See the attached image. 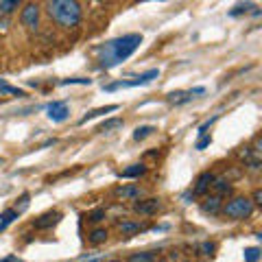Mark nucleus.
<instances>
[{
	"instance_id": "nucleus-2",
	"label": "nucleus",
	"mask_w": 262,
	"mask_h": 262,
	"mask_svg": "<svg viewBox=\"0 0 262 262\" xmlns=\"http://www.w3.org/2000/svg\"><path fill=\"white\" fill-rule=\"evenodd\" d=\"M46 11L51 20L64 29H74L81 22V5L74 0H53L46 5Z\"/></svg>"
},
{
	"instance_id": "nucleus-23",
	"label": "nucleus",
	"mask_w": 262,
	"mask_h": 262,
	"mask_svg": "<svg viewBox=\"0 0 262 262\" xmlns=\"http://www.w3.org/2000/svg\"><path fill=\"white\" fill-rule=\"evenodd\" d=\"M18 7H20V3H18V0H3V3H0V14L9 16L11 11L18 9Z\"/></svg>"
},
{
	"instance_id": "nucleus-25",
	"label": "nucleus",
	"mask_w": 262,
	"mask_h": 262,
	"mask_svg": "<svg viewBox=\"0 0 262 262\" xmlns=\"http://www.w3.org/2000/svg\"><path fill=\"white\" fill-rule=\"evenodd\" d=\"M153 131H155V129H153V127H149V124H147V127H138V129L134 131V140H138V142H140V140H145V138H149V136L153 134Z\"/></svg>"
},
{
	"instance_id": "nucleus-11",
	"label": "nucleus",
	"mask_w": 262,
	"mask_h": 262,
	"mask_svg": "<svg viewBox=\"0 0 262 262\" xmlns=\"http://www.w3.org/2000/svg\"><path fill=\"white\" fill-rule=\"evenodd\" d=\"M142 229H147V227L140 225V223H134V221H122V223H118V232H120L122 238H131L134 234L142 232Z\"/></svg>"
},
{
	"instance_id": "nucleus-38",
	"label": "nucleus",
	"mask_w": 262,
	"mask_h": 262,
	"mask_svg": "<svg viewBox=\"0 0 262 262\" xmlns=\"http://www.w3.org/2000/svg\"><path fill=\"white\" fill-rule=\"evenodd\" d=\"M0 164H3V160H0Z\"/></svg>"
},
{
	"instance_id": "nucleus-1",
	"label": "nucleus",
	"mask_w": 262,
	"mask_h": 262,
	"mask_svg": "<svg viewBox=\"0 0 262 262\" xmlns=\"http://www.w3.org/2000/svg\"><path fill=\"white\" fill-rule=\"evenodd\" d=\"M140 44H142V35L129 33V35H122L118 40H111L107 44H103V46H98L94 53L98 55V61H101L103 68H114L120 61L129 59L140 48Z\"/></svg>"
},
{
	"instance_id": "nucleus-19",
	"label": "nucleus",
	"mask_w": 262,
	"mask_h": 262,
	"mask_svg": "<svg viewBox=\"0 0 262 262\" xmlns=\"http://www.w3.org/2000/svg\"><path fill=\"white\" fill-rule=\"evenodd\" d=\"M0 94H11V96H27L24 94V90L20 87H14L11 83H7L5 79H0Z\"/></svg>"
},
{
	"instance_id": "nucleus-34",
	"label": "nucleus",
	"mask_w": 262,
	"mask_h": 262,
	"mask_svg": "<svg viewBox=\"0 0 262 262\" xmlns=\"http://www.w3.org/2000/svg\"><path fill=\"white\" fill-rule=\"evenodd\" d=\"M105 262H120V260H116V258H114V260H105Z\"/></svg>"
},
{
	"instance_id": "nucleus-27",
	"label": "nucleus",
	"mask_w": 262,
	"mask_h": 262,
	"mask_svg": "<svg viewBox=\"0 0 262 262\" xmlns=\"http://www.w3.org/2000/svg\"><path fill=\"white\" fill-rule=\"evenodd\" d=\"M74 83H81V85H90L92 81L90 79H81V77H74V79H64L61 85H74Z\"/></svg>"
},
{
	"instance_id": "nucleus-3",
	"label": "nucleus",
	"mask_w": 262,
	"mask_h": 262,
	"mask_svg": "<svg viewBox=\"0 0 262 262\" xmlns=\"http://www.w3.org/2000/svg\"><path fill=\"white\" fill-rule=\"evenodd\" d=\"M251 212H253V203L247 197H234L223 205V214L232 218V221H242V218L251 216Z\"/></svg>"
},
{
	"instance_id": "nucleus-37",
	"label": "nucleus",
	"mask_w": 262,
	"mask_h": 262,
	"mask_svg": "<svg viewBox=\"0 0 262 262\" xmlns=\"http://www.w3.org/2000/svg\"><path fill=\"white\" fill-rule=\"evenodd\" d=\"M184 262H192V260H184Z\"/></svg>"
},
{
	"instance_id": "nucleus-7",
	"label": "nucleus",
	"mask_w": 262,
	"mask_h": 262,
	"mask_svg": "<svg viewBox=\"0 0 262 262\" xmlns=\"http://www.w3.org/2000/svg\"><path fill=\"white\" fill-rule=\"evenodd\" d=\"M48 118H51L53 122H64L68 116H70V109H68V105L64 101H53V103H48Z\"/></svg>"
},
{
	"instance_id": "nucleus-26",
	"label": "nucleus",
	"mask_w": 262,
	"mask_h": 262,
	"mask_svg": "<svg viewBox=\"0 0 262 262\" xmlns=\"http://www.w3.org/2000/svg\"><path fill=\"white\" fill-rule=\"evenodd\" d=\"M29 199H31V197H29V192H24V195L20 197V203H18L16 208H14V210L18 212V214H22V212H24V210L29 208Z\"/></svg>"
},
{
	"instance_id": "nucleus-24",
	"label": "nucleus",
	"mask_w": 262,
	"mask_h": 262,
	"mask_svg": "<svg viewBox=\"0 0 262 262\" xmlns=\"http://www.w3.org/2000/svg\"><path fill=\"white\" fill-rule=\"evenodd\" d=\"M85 218H87V221H90V223H101L103 218H105V210H103V208H96V210L87 212Z\"/></svg>"
},
{
	"instance_id": "nucleus-28",
	"label": "nucleus",
	"mask_w": 262,
	"mask_h": 262,
	"mask_svg": "<svg viewBox=\"0 0 262 262\" xmlns=\"http://www.w3.org/2000/svg\"><path fill=\"white\" fill-rule=\"evenodd\" d=\"M197 249L201 251V255H212L214 253V242H201Z\"/></svg>"
},
{
	"instance_id": "nucleus-35",
	"label": "nucleus",
	"mask_w": 262,
	"mask_h": 262,
	"mask_svg": "<svg viewBox=\"0 0 262 262\" xmlns=\"http://www.w3.org/2000/svg\"><path fill=\"white\" fill-rule=\"evenodd\" d=\"M155 262H168V260H155Z\"/></svg>"
},
{
	"instance_id": "nucleus-36",
	"label": "nucleus",
	"mask_w": 262,
	"mask_h": 262,
	"mask_svg": "<svg viewBox=\"0 0 262 262\" xmlns=\"http://www.w3.org/2000/svg\"><path fill=\"white\" fill-rule=\"evenodd\" d=\"M85 262H96V260H85Z\"/></svg>"
},
{
	"instance_id": "nucleus-31",
	"label": "nucleus",
	"mask_w": 262,
	"mask_h": 262,
	"mask_svg": "<svg viewBox=\"0 0 262 262\" xmlns=\"http://www.w3.org/2000/svg\"><path fill=\"white\" fill-rule=\"evenodd\" d=\"M251 203H253V205H260V203H262V190H260V188H255V190H253V199H251Z\"/></svg>"
},
{
	"instance_id": "nucleus-16",
	"label": "nucleus",
	"mask_w": 262,
	"mask_h": 262,
	"mask_svg": "<svg viewBox=\"0 0 262 262\" xmlns=\"http://www.w3.org/2000/svg\"><path fill=\"white\" fill-rule=\"evenodd\" d=\"M107 229L105 227H96V229H92L90 232V236H87V240L92 242V245H103L105 240H107Z\"/></svg>"
},
{
	"instance_id": "nucleus-21",
	"label": "nucleus",
	"mask_w": 262,
	"mask_h": 262,
	"mask_svg": "<svg viewBox=\"0 0 262 262\" xmlns=\"http://www.w3.org/2000/svg\"><path fill=\"white\" fill-rule=\"evenodd\" d=\"M118 127H122V118H109V120H105L103 124H98L96 131H111Z\"/></svg>"
},
{
	"instance_id": "nucleus-14",
	"label": "nucleus",
	"mask_w": 262,
	"mask_h": 262,
	"mask_svg": "<svg viewBox=\"0 0 262 262\" xmlns=\"http://www.w3.org/2000/svg\"><path fill=\"white\" fill-rule=\"evenodd\" d=\"M147 173V166L145 164H131L129 168H124L120 173L122 179H136V177H142V175Z\"/></svg>"
},
{
	"instance_id": "nucleus-13",
	"label": "nucleus",
	"mask_w": 262,
	"mask_h": 262,
	"mask_svg": "<svg viewBox=\"0 0 262 262\" xmlns=\"http://www.w3.org/2000/svg\"><path fill=\"white\" fill-rule=\"evenodd\" d=\"M118 109V105H105V107H96V109H92V111H87V114L81 118L79 124H85L87 120H92V118H98V116H103V114H109V111H116Z\"/></svg>"
},
{
	"instance_id": "nucleus-4",
	"label": "nucleus",
	"mask_w": 262,
	"mask_h": 262,
	"mask_svg": "<svg viewBox=\"0 0 262 262\" xmlns=\"http://www.w3.org/2000/svg\"><path fill=\"white\" fill-rule=\"evenodd\" d=\"M160 77V70L158 68H151V70H147L145 74H140L136 81H116V83H109V85H105V90L107 92H114L118 90V87H134V85H145V83H151L153 79H158Z\"/></svg>"
},
{
	"instance_id": "nucleus-5",
	"label": "nucleus",
	"mask_w": 262,
	"mask_h": 262,
	"mask_svg": "<svg viewBox=\"0 0 262 262\" xmlns=\"http://www.w3.org/2000/svg\"><path fill=\"white\" fill-rule=\"evenodd\" d=\"M162 210V201L158 197H151V199H145V201H136L134 203V212L136 214H142V216H153Z\"/></svg>"
},
{
	"instance_id": "nucleus-22",
	"label": "nucleus",
	"mask_w": 262,
	"mask_h": 262,
	"mask_svg": "<svg viewBox=\"0 0 262 262\" xmlns=\"http://www.w3.org/2000/svg\"><path fill=\"white\" fill-rule=\"evenodd\" d=\"M242 255H245V262H258L262 253H260V247H247L242 251Z\"/></svg>"
},
{
	"instance_id": "nucleus-29",
	"label": "nucleus",
	"mask_w": 262,
	"mask_h": 262,
	"mask_svg": "<svg viewBox=\"0 0 262 262\" xmlns=\"http://www.w3.org/2000/svg\"><path fill=\"white\" fill-rule=\"evenodd\" d=\"M210 142H212L210 136H201V138H199V142L195 145V149H197V151H203L205 147H210Z\"/></svg>"
},
{
	"instance_id": "nucleus-17",
	"label": "nucleus",
	"mask_w": 262,
	"mask_h": 262,
	"mask_svg": "<svg viewBox=\"0 0 262 262\" xmlns=\"http://www.w3.org/2000/svg\"><path fill=\"white\" fill-rule=\"evenodd\" d=\"M212 188H214L216 197H223V195H229V192H232L229 179H214V182H212Z\"/></svg>"
},
{
	"instance_id": "nucleus-33",
	"label": "nucleus",
	"mask_w": 262,
	"mask_h": 262,
	"mask_svg": "<svg viewBox=\"0 0 262 262\" xmlns=\"http://www.w3.org/2000/svg\"><path fill=\"white\" fill-rule=\"evenodd\" d=\"M7 27H9V22H7V20L0 22V31H7Z\"/></svg>"
},
{
	"instance_id": "nucleus-8",
	"label": "nucleus",
	"mask_w": 262,
	"mask_h": 262,
	"mask_svg": "<svg viewBox=\"0 0 262 262\" xmlns=\"http://www.w3.org/2000/svg\"><path fill=\"white\" fill-rule=\"evenodd\" d=\"M59 218H61V212L51 210V212H46V214H42L40 218H35L33 225H35V229H51L59 223Z\"/></svg>"
},
{
	"instance_id": "nucleus-9",
	"label": "nucleus",
	"mask_w": 262,
	"mask_h": 262,
	"mask_svg": "<svg viewBox=\"0 0 262 262\" xmlns=\"http://www.w3.org/2000/svg\"><path fill=\"white\" fill-rule=\"evenodd\" d=\"M214 175H212L210 171H205V173H201L197 177V184H195V190H192V195H205V192H208L210 188H212V182H214Z\"/></svg>"
},
{
	"instance_id": "nucleus-18",
	"label": "nucleus",
	"mask_w": 262,
	"mask_h": 262,
	"mask_svg": "<svg viewBox=\"0 0 262 262\" xmlns=\"http://www.w3.org/2000/svg\"><path fill=\"white\" fill-rule=\"evenodd\" d=\"M155 260H158L155 251H136L129 255V262H155Z\"/></svg>"
},
{
	"instance_id": "nucleus-15",
	"label": "nucleus",
	"mask_w": 262,
	"mask_h": 262,
	"mask_svg": "<svg viewBox=\"0 0 262 262\" xmlns=\"http://www.w3.org/2000/svg\"><path fill=\"white\" fill-rule=\"evenodd\" d=\"M190 98H192L190 90L188 92L177 90V92H171V94H168V103H171V105H184V103H188Z\"/></svg>"
},
{
	"instance_id": "nucleus-30",
	"label": "nucleus",
	"mask_w": 262,
	"mask_h": 262,
	"mask_svg": "<svg viewBox=\"0 0 262 262\" xmlns=\"http://www.w3.org/2000/svg\"><path fill=\"white\" fill-rule=\"evenodd\" d=\"M249 9H253V5H238V7L232 9V16H238L242 11H249Z\"/></svg>"
},
{
	"instance_id": "nucleus-10",
	"label": "nucleus",
	"mask_w": 262,
	"mask_h": 262,
	"mask_svg": "<svg viewBox=\"0 0 262 262\" xmlns=\"http://www.w3.org/2000/svg\"><path fill=\"white\" fill-rule=\"evenodd\" d=\"M140 195H142V190L138 188V186H131V184L118 186V188H116V197L122 199V201H134V199H138Z\"/></svg>"
},
{
	"instance_id": "nucleus-20",
	"label": "nucleus",
	"mask_w": 262,
	"mask_h": 262,
	"mask_svg": "<svg viewBox=\"0 0 262 262\" xmlns=\"http://www.w3.org/2000/svg\"><path fill=\"white\" fill-rule=\"evenodd\" d=\"M18 216H20V214H18L14 208H11V210H5L3 214H0V232H3V229L7 227V225H11V223H14Z\"/></svg>"
},
{
	"instance_id": "nucleus-6",
	"label": "nucleus",
	"mask_w": 262,
	"mask_h": 262,
	"mask_svg": "<svg viewBox=\"0 0 262 262\" xmlns=\"http://www.w3.org/2000/svg\"><path fill=\"white\" fill-rule=\"evenodd\" d=\"M20 22H22L27 29H37V24H40V5L29 3L27 7L22 9Z\"/></svg>"
},
{
	"instance_id": "nucleus-32",
	"label": "nucleus",
	"mask_w": 262,
	"mask_h": 262,
	"mask_svg": "<svg viewBox=\"0 0 262 262\" xmlns=\"http://www.w3.org/2000/svg\"><path fill=\"white\" fill-rule=\"evenodd\" d=\"M0 262H24V260H20L18 255H7V258H3Z\"/></svg>"
},
{
	"instance_id": "nucleus-12",
	"label": "nucleus",
	"mask_w": 262,
	"mask_h": 262,
	"mask_svg": "<svg viewBox=\"0 0 262 262\" xmlns=\"http://www.w3.org/2000/svg\"><path fill=\"white\" fill-rule=\"evenodd\" d=\"M221 205H223L221 197L212 195V197H208V199H205V201L201 203V212H205V214H218V210H221Z\"/></svg>"
}]
</instances>
